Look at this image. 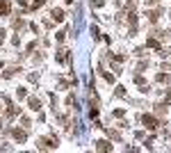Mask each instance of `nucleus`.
Masks as SVG:
<instances>
[{
  "mask_svg": "<svg viewBox=\"0 0 171 153\" xmlns=\"http://www.w3.org/2000/svg\"><path fill=\"white\" fill-rule=\"evenodd\" d=\"M39 144H41L43 149H55V146H57V137H55V139H41Z\"/></svg>",
  "mask_w": 171,
  "mask_h": 153,
  "instance_id": "obj_1",
  "label": "nucleus"
},
{
  "mask_svg": "<svg viewBox=\"0 0 171 153\" xmlns=\"http://www.w3.org/2000/svg\"><path fill=\"white\" fill-rule=\"evenodd\" d=\"M144 126L148 128V130H153V128H155V119L151 117V114H144Z\"/></svg>",
  "mask_w": 171,
  "mask_h": 153,
  "instance_id": "obj_2",
  "label": "nucleus"
},
{
  "mask_svg": "<svg viewBox=\"0 0 171 153\" xmlns=\"http://www.w3.org/2000/svg\"><path fill=\"white\" fill-rule=\"evenodd\" d=\"M9 14V0H0V16Z\"/></svg>",
  "mask_w": 171,
  "mask_h": 153,
  "instance_id": "obj_3",
  "label": "nucleus"
},
{
  "mask_svg": "<svg viewBox=\"0 0 171 153\" xmlns=\"http://www.w3.org/2000/svg\"><path fill=\"white\" fill-rule=\"evenodd\" d=\"M50 16H52V21H62V18H64V12H62V9H52Z\"/></svg>",
  "mask_w": 171,
  "mask_h": 153,
  "instance_id": "obj_4",
  "label": "nucleus"
},
{
  "mask_svg": "<svg viewBox=\"0 0 171 153\" xmlns=\"http://www.w3.org/2000/svg\"><path fill=\"white\" fill-rule=\"evenodd\" d=\"M30 108H32V110H39V108H41V101H39V98H30Z\"/></svg>",
  "mask_w": 171,
  "mask_h": 153,
  "instance_id": "obj_5",
  "label": "nucleus"
},
{
  "mask_svg": "<svg viewBox=\"0 0 171 153\" xmlns=\"http://www.w3.org/2000/svg\"><path fill=\"white\" fill-rule=\"evenodd\" d=\"M14 137H16L18 142H23L25 139V130H14Z\"/></svg>",
  "mask_w": 171,
  "mask_h": 153,
  "instance_id": "obj_6",
  "label": "nucleus"
},
{
  "mask_svg": "<svg viewBox=\"0 0 171 153\" xmlns=\"http://www.w3.org/2000/svg\"><path fill=\"white\" fill-rule=\"evenodd\" d=\"M107 149H112L107 142H98V151H107Z\"/></svg>",
  "mask_w": 171,
  "mask_h": 153,
  "instance_id": "obj_7",
  "label": "nucleus"
},
{
  "mask_svg": "<svg viewBox=\"0 0 171 153\" xmlns=\"http://www.w3.org/2000/svg\"><path fill=\"white\" fill-rule=\"evenodd\" d=\"M43 2H46V0H34V2H32V7H34V9H37V7H41Z\"/></svg>",
  "mask_w": 171,
  "mask_h": 153,
  "instance_id": "obj_8",
  "label": "nucleus"
},
{
  "mask_svg": "<svg viewBox=\"0 0 171 153\" xmlns=\"http://www.w3.org/2000/svg\"><path fill=\"white\" fill-rule=\"evenodd\" d=\"M91 2H94L96 7H101V5H103V0H91Z\"/></svg>",
  "mask_w": 171,
  "mask_h": 153,
  "instance_id": "obj_9",
  "label": "nucleus"
}]
</instances>
